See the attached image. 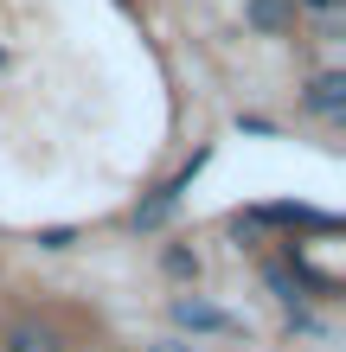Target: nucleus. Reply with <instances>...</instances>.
Masks as SVG:
<instances>
[{
	"label": "nucleus",
	"instance_id": "obj_5",
	"mask_svg": "<svg viewBox=\"0 0 346 352\" xmlns=\"http://www.w3.org/2000/svg\"><path fill=\"white\" fill-rule=\"evenodd\" d=\"M173 205H180L173 192H154L148 205H135V231H154V224H167V218H173Z\"/></svg>",
	"mask_w": 346,
	"mask_h": 352
},
{
	"label": "nucleus",
	"instance_id": "obj_6",
	"mask_svg": "<svg viewBox=\"0 0 346 352\" xmlns=\"http://www.w3.org/2000/svg\"><path fill=\"white\" fill-rule=\"evenodd\" d=\"M263 276H270V288H276V301H289V307H295L301 295H308V288L295 282V269H289V263H270V269H263Z\"/></svg>",
	"mask_w": 346,
	"mask_h": 352
},
{
	"label": "nucleus",
	"instance_id": "obj_8",
	"mask_svg": "<svg viewBox=\"0 0 346 352\" xmlns=\"http://www.w3.org/2000/svg\"><path fill=\"white\" fill-rule=\"evenodd\" d=\"M295 7H321V13H334V7H340V0H295Z\"/></svg>",
	"mask_w": 346,
	"mask_h": 352
},
{
	"label": "nucleus",
	"instance_id": "obj_3",
	"mask_svg": "<svg viewBox=\"0 0 346 352\" xmlns=\"http://www.w3.org/2000/svg\"><path fill=\"white\" fill-rule=\"evenodd\" d=\"M244 19L263 38H282V32H295V0H244Z\"/></svg>",
	"mask_w": 346,
	"mask_h": 352
},
{
	"label": "nucleus",
	"instance_id": "obj_1",
	"mask_svg": "<svg viewBox=\"0 0 346 352\" xmlns=\"http://www.w3.org/2000/svg\"><path fill=\"white\" fill-rule=\"evenodd\" d=\"M0 352H65V327L45 314H19L0 327Z\"/></svg>",
	"mask_w": 346,
	"mask_h": 352
},
{
	"label": "nucleus",
	"instance_id": "obj_4",
	"mask_svg": "<svg viewBox=\"0 0 346 352\" xmlns=\"http://www.w3.org/2000/svg\"><path fill=\"white\" fill-rule=\"evenodd\" d=\"M173 320H180V327H193V333H231V327H237L231 314H218V307H212V301H199V295H180V301H173Z\"/></svg>",
	"mask_w": 346,
	"mask_h": 352
},
{
	"label": "nucleus",
	"instance_id": "obj_9",
	"mask_svg": "<svg viewBox=\"0 0 346 352\" xmlns=\"http://www.w3.org/2000/svg\"><path fill=\"white\" fill-rule=\"evenodd\" d=\"M160 352H186V346H180V340H160Z\"/></svg>",
	"mask_w": 346,
	"mask_h": 352
},
{
	"label": "nucleus",
	"instance_id": "obj_2",
	"mask_svg": "<svg viewBox=\"0 0 346 352\" xmlns=\"http://www.w3.org/2000/svg\"><path fill=\"white\" fill-rule=\"evenodd\" d=\"M301 109L321 122H340L346 116V71H314L308 90H301Z\"/></svg>",
	"mask_w": 346,
	"mask_h": 352
},
{
	"label": "nucleus",
	"instance_id": "obj_7",
	"mask_svg": "<svg viewBox=\"0 0 346 352\" xmlns=\"http://www.w3.org/2000/svg\"><path fill=\"white\" fill-rule=\"evenodd\" d=\"M160 263H167V276H180V282H199V256H193V250H180V243H173Z\"/></svg>",
	"mask_w": 346,
	"mask_h": 352
}]
</instances>
